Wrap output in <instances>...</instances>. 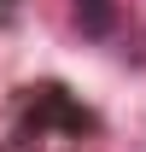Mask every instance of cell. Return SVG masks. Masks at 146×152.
<instances>
[{
	"mask_svg": "<svg viewBox=\"0 0 146 152\" xmlns=\"http://www.w3.org/2000/svg\"><path fill=\"white\" fill-rule=\"evenodd\" d=\"M70 6H76V29L93 35V41H105L111 29H117V18H123L117 0H70Z\"/></svg>",
	"mask_w": 146,
	"mask_h": 152,
	"instance_id": "cell-1",
	"label": "cell"
}]
</instances>
